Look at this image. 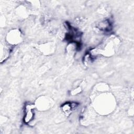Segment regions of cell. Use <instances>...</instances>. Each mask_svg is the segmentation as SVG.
Listing matches in <instances>:
<instances>
[{
	"mask_svg": "<svg viewBox=\"0 0 134 134\" xmlns=\"http://www.w3.org/2000/svg\"><path fill=\"white\" fill-rule=\"evenodd\" d=\"M35 111L33 104H27L25 108V115L24 117V122L26 124L31 122L34 119Z\"/></svg>",
	"mask_w": 134,
	"mask_h": 134,
	"instance_id": "6da1fadb",
	"label": "cell"
},
{
	"mask_svg": "<svg viewBox=\"0 0 134 134\" xmlns=\"http://www.w3.org/2000/svg\"><path fill=\"white\" fill-rule=\"evenodd\" d=\"M20 38L19 34L18 33V32L17 31V32H15V31H12L11 32H10L9 34V35H8V37L7 38L8 41L9 40V42L11 43H17L19 38Z\"/></svg>",
	"mask_w": 134,
	"mask_h": 134,
	"instance_id": "3957f363",
	"label": "cell"
},
{
	"mask_svg": "<svg viewBox=\"0 0 134 134\" xmlns=\"http://www.w3.org/2000/svg\"><path fill=\"white\" fill-rule=\"evenodd\" d=\"M76 104L73 103H66L62 106V110L66 115L70 114L72 110L76 108Z\"/></svg>",
	"mask_w": 134,
	"mask_h": 134,
	"instance_id": "7a4b0ae2",
	"label": "cell"
}]
</instances>
